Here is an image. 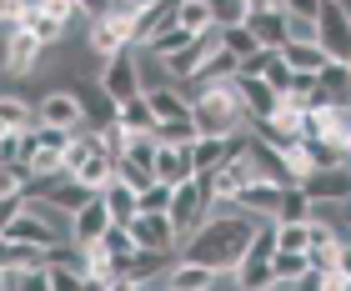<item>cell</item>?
Listing matches in <instances>:
<instances>
[{
	"instance_id": "1",
	"label": "cell",
	"mask_w": 351,
	"mask_h": 291,
	"mask_svg": "<svg viewBox=\"0 0 351 291\" xmlns=\"http://www.w3.org/2000/svg\"><path fill=\"white\" fill-rule=\"evenodd\" d=\"M251 231H256V221L241 216L236 206H211V216H206L196 231H191L181 246H176V256H186V261H201V266H211V271H231L236 261H241Z\"/></svg>"
},
{
	"instance_id": "2",
	"label": "cell",
	"mask_w": 351,
	"mask_h": 291,
	"mask_svg": "<svg viewBox=\"0 0 351 291\" xmlns=\"http://www.w3.org/2000/svg\"><path fill=\"white\" fill-rule=\"evenodd\" d=\"M191 95V121H196V136H236L246 131L241 101H236L231 80H216V86H186Z\"/></svg>"
},
{
	"instance_id": "3",
	"label": "cell",
	"mask_w": 351,
	"mask_h": 291,
	"mask_svg": "<svg viewBox=\"0 0 351 291\" xmlns=\"http://www.w3.org/2000/svg\"><path fill=\"white\" fill-rule=\"evenodd\" d=\"M316 45L326 51V60H351V5L346 0H322L316 10Z\"/></svg>"
},
{
	"instance_id": "4",
	"label": "cell",
	"mask_w": 351,
	"mask_h": 291,
	"mask_svg": "<svg viewBox=\"0 0 351 291\" xmlns=\"http://www.w3.org/2000/svg\"><path fill=\"white\" fill-rule=\"evenodd\" d=\"M211 216V196H206V186L191 176V181H181V186H171V206H166V221L176 226V236H191L196 226Z\"/></svg>"
},
{
	"instance_id": "5",
	"label": "cell",
	"mask_w": 351,
	"mask_h": 291,
	"mask_svg": "<svg viewBox=\"0 0 351 291\" xmlns=\"http://www.w3.org/2000/svg\"><path fill=\"white\" fill-rule=\"evenodd\" d=\"M95 80H101V91H106L116 106L131 101V95H141V60H136V45H131V51H116L110 60H101Z\"/></svg>"
},
{
	"instance_id": "6",
	"label": "cell",
	"mask_w": 351,
	"mask_h": 291,
	"mask_svg": "<svg viewBox=\"0 0 351 291\" xmlns=\"http://www.w3.org/2000/svg\"><path fill=\"white\" fill-rule=\"evenodd\" d=\"M296 186L306 191L311 206H341V201H351V161H341V166H322V171L301 176Z\"/></svg>"
},
{
	"instance_id": "7",
	"label": "cell",
	"mask_w": 351,
	"mask_h": 291,
	"mask_svg": "<svg viewBox=\"0 0 351 291\" xmlns=\"http://www.w3.org/2000/svg\"><path fill=\"white\" fill-rule=\"evenodd\" d=\"M196 181L206 186V196H211V206H226V201H231V196H236L241 186H251V181H256V166H251L246 156H236V161H221L216 171H201Z\"/></svg>"
},
{
	"instance_id": "8",
	"label": "cell",
	"mask_w": 351,
	"mask_h": 291,
	"mask_svg": "<svg viewBox=\"0 0 351 291\" xmlns=\"http://www.w3.org/2000/svg\"><path fill=\"white\" fill-rule=\"evenodd\" d=\"M40 56H45V45L30 36V30L5 25V40H0V71H5V75H25V71H36V66H40Z\"/></svg>"
},
{
	"instance_id": "9",
	"label": "cell",
	"mask_w": 351,
	"mask_h": 291,
	"mask_svg": "<svg viewBox=\"0 0 351 291\" xmlns=\"http://www.w3.org/2000/svg\"><path fill=\"white\" fill-rule=\"evenodd\" d=\"M75 101H81V121L90 131H106V126H116V101L101 91V80L95 75H75V86H66Z\"/></svg>"
},
{
	"instance_id": "10",
	"label": "cell",
	"mask_w": 351,
	"mask_h": 291,
	"mask_svg": "<svg viewBox=\"0 0 351 291\" xmlns=\"http://www.w3.org/2000/svg\"><path fill=\"white\" fill-rule=\"evenodd\" d=\"M231 86H236V101H241V116H246V126H251V121H271V116H276L281 95L271 91L261 75H236Z\"/></svg>"
},
{
	"instance_id": "11",
	"label": "cell",
	"mask_w": 351,
	"mask_h": 291,
	"mask_svg": "<svg viewBox=\"0 0 351 291\" xmlns=\"http://www.w3.org/2000/svg\"><path fill=\"white\" fill-rule=\"evenodd\" d=\"M226 206H236L241 216H251V221H276V206H281V186L276 181H251V186H241L236 196L226 201Z\"/></svg>"
},
{
	"instance_id": "12",
	"label": "cell",
	"mask_w": 351,
	"mask_h": 291,
	"mask_svg": "<svg viewBox=\"0 0 351 291\" xmlns=\"http://www.w3.org/2000/svg\"><path fill=\"white\" fill-rule=\"evenodd\" d=\"M125 231H131V241H136L141 251H176V246H181L176 226L166 216H151V211H136V221L125 226Z\"/></svg>"
},
{
	"instance_id": "13",
	"label": "cell",
	"mask_w": 351,
	"mask_h": 291,
	"mask_svg": "<svg viewBox=\"0 0 351 291\" xmlns=\"http://www.w3.org/2000/svg\"><path fill=\"white\" fill-rule=\"evenodd\" d=\"M106 226H110V216H106V201H101V191L81 206V211H71V226H66V241H75V246H90V241H101L106 236Z\"/></svg>"
},
{
	"instance_id": "14",
	"label": "cell",
	"mask_w": 351,
	"mask_h": 291,
	"mask_svg": "<svg viewBox=\"0 0 351 291\" xmlns=\"http://www.w3.org/2000/svg\"><path fill=\"white\" fill-rule=\"evenodd\" d=\"M110 176H116V151H110V146H95V151H86V156L71 166V181L86 186V191H101Z\"/></svg>"
},
{
	"instance_id": "15",
	"label": "cell",
	"mask_w": 351,
	"mask_h": 291,
	"mask_svg": "<svg viewBox=\"0 0 351 291\" xmlns=\"http://www.w3.org/2000/svg\"><path fill=\"white\" fill-rule=\"evenodd\" d=\"M15 25H21V30H30V36H36L40 45H45V51H56V45H66V21H56V15L51 10H45L40 5V0H36V5H25L21 10V21H15Z\"/></svg>"
},
{
	"instance_id": "16",
	"label": "cell",
	"mask_w": 351,
	"mask_h": 291,
	"mask_svg": "<svg viewBox=\"0 0 351 291\" xmlns=\"http://www.w3.org/2000/svg\"><path fill=\"white\" fill-rule=\"evenodd\" d=\"M86 51L95 60H110L116 51H131V30L116 25V21H90L86 25Z\"/></svg>"
},
{
	"instance_id": "17",
	"label": "cell",
	"mask_w": 351,
	"mask_h": 291,
	"mask_svg": "<svg viewBox=\"0 0 351 291\" xmlns=\"http://www.w3.org/2000/svg\"><path fill=\"white\" fill-rule=\"evenodd\" d=\"M36 116L40 126H66V131H81V101H75L71 91H51L45 101H36Z\"/></svg>"
},
{
	"instance_id": "18",
	"label": "cell",
	"mask_w": 351,
	"mask_h": 291,
	"mask_svg": "<svg viewBox=\"0 0 351 291\" xmlns=\"http://www.w3.org/2000/svg\"><path fill=\"white\" fill-rule=\"evenodd\" d=\"M196 176V161H191V146H156V181L181 186Z\"/></svg>"
},
{
	"instance_id": "19",
	"label": "cell",
	"mask_w": 351,
	"mask_h": 291,
	"mask_svg": "<svg viewBox=\"0 0 351 291\" xmlns=\"http://www.w3.org/2000/svg\"><path fill=\"white\" fill-rule=\"evenodd\" d=\"M216 277H221V271L201 266V261H186V256H176V261L166 266L171 291H211V286H216Z\"/></svg>"
},
{
	"instance_id": "20",
	"label": "cell",
	"mask_w": 351,
	"mask_h": 291,
	"mask_svg": "<svg viewBox=\"0 0 351 291\" xmlns=\"http://www.w3.org/2000/svg\"><path fill=\"white\" fill-rule=\"evenodd\" d=\"M236 75H241V60H236V56L226 51V45L216 40V51L196 66V75H191L186 86H216V80H236Z\"/></svg>"
},
{
	"instance_id": "21",
	"label": "cell",
	"mask_w": 351,
	"mask_h": 291,
	"mask_svg": "<svg viewBox=\"0 0 351 291\" xmlns=\"http://www.w3.org/2000/svg\"><path fill=\"white\" fill-rule=\"evenodd\" d=\"M101 201H106L110 226H131V221H136V191L125 186L121 176H110V181L101 186Z\"/></svg>"
},
{
	"instance_id": "22",
	"label": "cell",
	"mask_w": 351,
	"mask_h": 291,
	"mask_svg": "<svg viewBox=\"0 0 351 291\" xmlns=\"http://www.w3.org/2000/svg\"><path fill=\"white\" fill-rule=\"evenodd\" d=\"M176 5H181V0H156V5H146V10L136 15V21H131V45H136V51H141V45H146L161 25L176 21Z\"/></svg>"
},
{
	"instance_id": "23",
	"label": "cell",
	"mask_w": 351,
	"mask_h": 291,
	"mask_svg": "<svg viewBox=\"0 0 351 291\" xmlns=\"http://www.w3.org/2000/svg\"><path fill=\"white\" fill-rule=\"evenodd\" d=\"M0 236L25 241V246H51V241H60V231H56V226H45L40 216H30L25 206H21V216H15V221H5V231H0Z\"/></svg>"
},
{
	"instance_id": "24",
	"label": "cell",
	"mask_w": 351,
	"mask_h": 291,
	"mask_svg": "<svg viewBox=\"0 0 351 291\" xmlns=\"http://www.w3.org/2000/svg\"><path fill=\"white\" fill-rule=\"evenodd\" d=\"M146 101H151V116H156V121L191 116V95H186V86H151Z\"/></svg>"
},
{
	"instance_id": "25",
	"label": "cell",
	"mask_w": 351,
	"mask_h": 291,
	"mask_svg": "<svg viewBox=\"0 0 351 291\" xmlns=\"http://www.w3.org/2000/svg\"><path fill=\"white\" fill-rule=\"evenodd\" d=\"M276 56H281V60H286V66H291L296 75H316V71L326 66V51H322L316 40H286Z\"/></svg>"
},
{
	"instance_id": "26",
	"label": "cell",
	"mask_w": 351,
	"mask_h": 291,
	"mask_svg": "<svg viewBox=\"0 0 351 291\" xmlns=\"http://www.w3.org/2000/svg\"><path fill=\"white\" fill-rule=\"evenodd\" d=\"M246 25H251V36H256L261 45H271V51L286 45V10H251Z\"/></svg>"
},
{
	"instance_id": "27",
	"label": "cell",
	"mask_w": 351,
	"mask_h": 291,
	"mask_svg": "<svg viewBox=\"0 0 351 291\" xmlns=\"http://www.w3.org/2000/svg\"><path fill=\"white\" fill-rule=\"evenodd\" d=\"M171 261H176V251H141V246H136V251L121 261V271H125L131 281H146V277H161Z\"/></svg>"
},
{
	"instance_id": "28",
	"label": "cell",
	"mask_w": 351,
	"mask_h": 291,
	"mask_svg": "<svg viewBox=\"0 0 351 291\" xmlns=\"http://www.w3.org/2000/svg\"><path fill=\"white\" fill-rule=\"evenodd\" d=\"M116 126H121L125 136H141V131H151V126H156V116H151V101H146V91L116 106Z\"/></svg>"
},
{
	"instance_id": "29",
	"label": "cell",
	"mask_w": 351,
	"mask_h": 291,
	"mask_svg": "<svg viewBox=\"0 0 351 291\" xmlns=\"http://www.w3.org/2000/svg\"><path fill=\"white\" fill-rule=\"evenodd\" d=\"M191 40H196V36H191V30H181V25L171 21V25H161V30H156V36H151L146 45H141V51H151L156 60H161V56H176V51H186Z\"/></svg>"
},
{
	"instance_id": "30",
	"label": "cell",
	"mask_w": 351,
	"mask_h": 291,
	"mask_svg": "<svg viewBox=\"0 0 351 291\" xmlns=\"http://www.w3.org/2000/svg\"><path fill=\"white\" fill-rule=\"evenodd\" d=\"M306 277V251H276L271 256V281L276 286H296Z\"/></svg>"
},
{
	"instance_id": "31",
	"label": "cell",
	"mask_w": 351,
	"mask_h": 291,
	"mask_svg": "<svg viewBox=\"0 0 351 291\" xmlns=\"http://www.w3.org/2000/svg\"><path fill=\"white\" fill-rule=\"evenodd\" d=\"M151 136H156V146H191V141H196V121H191V116L156 121V126H151Z\"/></svg>"
},
{
	"instance_id": "32",
	"label": "cell",
	"mask_w": 351,
	"mask_h": 291,
	"mask_svg": "<svg viewBox=\"0 0 351 291\" xmlns=\"http://www.w3.org/2000/svg\"><path fill=\"white\" fill-rule=\"evenodd\" d=\"M316 206L306 201L301 186H281V206H276V221H311Z\"/></svg>"
},
{
	"instance_id": "33",
	"label": "cell",
	"mask_w": 351,
	"mask_h": 291,
	"mask_svg": "<svg viewBox=\"0 0 351 291\" xmlns=\"http://www.w3.org/2000/svg\"><path fill=\"white\" fill-rule=\"evenodd\" d=\"M176 25L191 30V36H206V30H211V10H206V0H181V5H176Z\"/></svg>"
},
{
	"instance_id": "34",
	"label": "cell",
	"mask_w": 351,
	"mask_h": 291,
	"mask_svg": "<svg viewBox=\"0 0 351 291\" xmlns=\"http://www.w3.org/2000/svg\"><path fill=\"white\" fill-rule=\"evenodd\" d=\"M316 86H322V91H331L337 101H351V71L341 66V60H326V66L316 71Z\"/></svg>"
},
{
	"instance_id": "35",
	"label": "cell",
	"mask_w": 351,
	"mask_h": 291,
	"mask_svg": "<svg viewBox=\"0 0 351 291\" xmlns=\"http://www.w3.org/2000/svg\"><path fill=\"white\" fill-rule=\"evenodd\" d=\"M301 151H306V161H311V171H322V166H341V161H346V151H341V146L337 141H301Z\"/></svg>"
},
{
	"instance_id": "36",
	"label": "cell",
	"mask_w": 351,
	"mask_h": 291,
	"mask_svg": "<svg viewBox=\"0 0 351 291\" xmlns=\"http://www.w3.org/2000/svg\"><path fill=\"white\" fill-rule=\"evenodd\" d=\"M216 40L226 45V51L241 60V56H251V51H261V40L251 36V25H226V30H216Z\"/></svg>"
},
{
	"instance_id": "37",
	"label": "cell",
	"mask_w": 351,
	"mask_h": 291,
	"mask_svg": "<svg viewBox=\"0 0 351 291\" xmlns=\"http://www.w3.org/2000/svg\"><path fill=\"white\" fill-rule=\"evenodd\" d=\"M211 10V25L226 30V25H246V0H206Z\"/></svg>"
},
{
	"instance_id": "38",
	"label": "cell",
	"mask_w": 351,
	"mask_h": 291,
	"mask_svg": "<svg viewBox=\"0 0 351 291\" xmlns=\"http://www.w3.org/2000/svg\"><path fill=\"white\" fill-rule=\"evenodd\" d=\"M166 206H171V186H166V181H151V186H141V191H136V211L166 216Z\"/></svg>"
},
{
	"instance_id": "39",
	"label": "cell",
	"mask_w": 351,
	"mask_h": 291,
	"mask_svg": "<svg viewBox=\"0 0 351 291\" xmlns=\"http://www.w3.org/2000/svg\"><path fill=\"white\" fill-rule=\"evenodd\" d=\"M25 186H30V171L21 161H0V196H25Z\"/></svg>"
},
{
	"instance_id": "40",
	"label": "cell",
	"mask_w": 351,
	"mask_h": 291,
	"mask_svg": "<svg viewBox=\"0 0 351 291\" xmlns=\"http://www.w3.org/2000/svg\"><path fill=\"white\" fill-rule=\"evenodd\" d=\"M101 246H106L110 256H116V271H121V261H125V256H131V251H136V241H131V231H125V226H106V236H101Z\"/></svg>"
},
{
	"instance_id": "41",
	"label": "cell",
	"mask_w": 351,
	"mask_h": 291,
	"mask_svg": "<svg viewBox=\"0 0 351 291\" xmlns=\"http://www.w3.org/2000/svg\"><path fill=\"white\" fill-rule=\"evenodd\" d=\"M341 251L337 246H306V271H337Z\"/></svg>"
},
{
	"instance_id": "42",
	"label": "cell",
	"mask_w": 351,
	"mask_h": 291,
	"mask_svg": "<svg viewBox=\"0 0 351 291\" xmlns=\"http://www.w3.org/2000/svg\"><path fill=\"white\" fill-rule=\"evenodd\" d=\"M71 136H75V131H66V126H40V131H36V146H45V151H60V156H66Z\"/></svg>"
},
{
	"instance_id": "43",
	"label": "cell",
	"mask_w": 351,
	"mask_h": 291,
	"mask_svg": "<svg viewBox=\"0 0 351 291\" xmlns=\"http://www.w3.org/2000/svg\"><path fill=\"white\" fill-rule=\"evenodd\" d=\"M45 277H51V291H81V271L71 266H45Z\"/></svg>"
},
{
	"instance_id": "44",
	"label": "cell",
	"mask_w": 351,
	"mask_h": 291,
	"mask_svg": "<svg viewBox=\"0 0 351 291\" xmlns=\"http://www.w3.org/2000/svg\"><path fill=\"white\" fill-rule=\"evenodd\" d=\"M276 60V51L271 45H261V51H251V56H241V75H266V66Z\"/></svg>"
},
{
	"instance_id": "45",
	"label": "cell",
	"mask_w": 351,
	"mask_h": 291,
	"mask_svg": "<svg viewBox=\"0 0 351 291\" xmlns=\"http://www.w3.org/2000/svg\"><path fill=\"white\" fill-rule=\"evenodd\" d=\"M286 40H316V21H301V15H286Z\"/></svg>"
},
{
	"instance_id": "46",
	"label": "cell",
	"mask_w": 351,
	"mask_h": 291,
	"mask_svg": "<svg viewBox=\"0 0 351 291\" xmlns=\"http://www.w3.org/2000/svg\"><path fill=\"white\" fill-rule=\"evenodd\" d=\"M286 15H301V21H316V10H322V0H281Z\"/></svg>"
},
{
	"instance_id": "47",
	"label": "cell",
	"mask_w": 351,
	"mask_h": 291,
	"mask_svg": "<svg viewBox=\"0 0 351 291\" xmlns=\"http://www.w3.org/2000/svg\"><path fill=\"white\" fill-rule=\"evenodd\" d=\"M40 5H45V10H51V15H56V21H66V25L75 21V15H81V10H75V0H40Z\"/></svg>"
},
{
	"instance_id": "48",
	"label": "cell",
	"mask_w": 351,
	"mask_h": 291,
	"mask_svg": "<svg viewBox=\"0 0 351 291\" xmlns=\"http://www.w3.org/2000/svg\"><path fill=\"white\" fill-rule=\"evenodd\" d=\"M75 10L86 15V21H106V10H110V0H75Z\"/></svg>"
},
{
	"instance_id": "49",
	"label": "cell",
	"mask_w": 351,
	"mask_h": 291,
	"mask_svg": "<svg viewBox=\"0 0 351 291\" xmlns=\"http://www.w3.org/2000/svg\"><path fill=\"white\" fill-rule=\"evenodd\" d=\"M21 10H25V0H0V25H15Z\"/></svg>"
},
{
	"instance_id": "50",
	"label": "cell",
	"mask_w": 351,
	"mask_h": 291,
	"mask_svg": "<svg viewBox=\"0 0 351 291\" xmlns=\"http://www.w3.org/2000/svg\"><path fill=\"white\" fill-rule=\"evenodd\" d=\"M21 216V196H0V231H5V221Z\"/></svg>"
},
{
	"instance_id": "51",
	"label": "cell",
	"mask_w": 351,
	"mask_h": 291,
	"mask_svg": "<svg viewBox=\"0 0 351 291\" xmlns=\"http://www.w3.org/2000/svg\"><path fill=\"white\" fill-rule=\"evenodd\" d=\"M10 266H15V241L0 236V271H10Z\"/></svg>"
},
{
	"instance_id": "52",
	"label": "cell",
	"mask_w": 351,
	"mask_h": 291,
	"mask_svg": "<svg viewBox=\"0 0 351 291\" xmlns=\"http://www.w3.org/2000/svg\"><path fill=\"white\" fill-rule=\"evenodd\" d=\"M81 291H106V281H101V277H86V271H81Z\"/></svg>"
},
{
	"instance_id": "53",
	"label": "cell",
	"mask_w": 351,
	"mask_h": 291,
	"mask_svg": "<svg viewBox=\"0 0 351 291\" xmlns=\"http://www.w3.org/2000/svg\"><path fill=\"white\" fill-rule=\"evenodd\" d=\"M131 5H141V10H146V5H156V0H131Z\"/></svg>"
},
{
	"instance_id": "54",
	"label": "cell",
	"mask_w": 351,
	"mask_h": 291,
	"mask_svg": "<svg viewBox=\"0 0 351 291\" xmlns=\"http://www.w3.org/2000/svg\"><path fill=\"white\" fill-rule=\"evenodd\" d=\"M266 291H291V286H266Z\"/></svg>"
},
{
	"instance_id": "55",
	"label": "cell",
	"mask_w": 351,
	"mask_h": 291,
	"mask_svg": "<svg viewBox=\"0 0 351 291\" xmlns=\"http://www.w3.org/2000/svg\"><path fill=\"white\" fill-rule=\"evenodd\" d=\"M0 291H5V271H0Z\"/></svg>"
},
{
	"instance_id": "56",
	"label": "cell",
	"mask_w": 351,
	"mask_h": 291,
	"mask_svg": "<svg viewBox=\"0 0 351 291\" xmlns=\"http://www.w3.org/2000/svg\"><path fill=\"white\" fill-rule=\"evenodd\" d=\"M346 71H351V60H346Z\"/></svg>"
},
{
	"instance_id": "57",
	"label": "cell",
	"mask_w": 351,
	"mask_h": 291,
	"mask_svg": "<svg viewBox=\"0 0 351 291\" xmlns=\"http://www.w3.org/2000/svg\"><path fill=\"white\" fill-rule=\"evenodd\" d=\"M346 291H351V281H346Z\"/></svg>"
}]
</instances>
